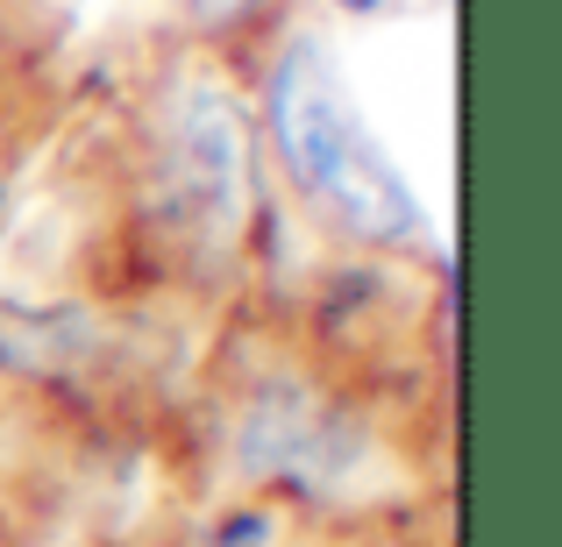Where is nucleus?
I'll list each match as a JSON object with an SVG mask.
<instances>
[{
  "mask_svg": "<svg viewBox=\"0 0 562 547\" xmlns=\"http://www.w3.org/2000/svg\"><path fill=\"white\" fill-rule=\"evenodd\" d=\"M263 128H271L278 164L300 185V200L328 228H342L349 242L398 249L427 235V214L413 200L406 171L371 136V122H363L357 93L342 79V57L314 29L278 43L271 79H263Z\"/></svg>",
  "mask_w": 562,
  "mask_h": 547,
  "instance_id": "obj_1",
  "label": "nucleus"
},
{
  "mask_svg": "<svg viewBox=\"0 0 562 547\" xmlns=\"http://www.w3.org/2000/svg\"><path fill=\"white\" fill-rule=\"evenodd\" d=\"M171 171H179V200L200 214L206 235H228L249 200V136L243 107L214 86H186L171 107Z\"/></svg>",
  "mask_w": 562,
  "mask_h": 547,
  "instance_id": "obj_2",
  "label": "nucleus"
},
{
  "mask_svg": "<svg viewBox=\"0 0 562 547\" xmlns=\"http://www.w3.org/2000/svg\"><path fill=\"white\" fill-rule=\"evenodd\" d=\"M179 8H186V22H200V29H235V22H249L263 0H179Z\"/></svg>",
  "mask_w": 562,
  "mask_h": 547,
  "instance_id": "obj_3",
  "label": "nucleus"
},
{
  "mask_svg": "<svg viewBox=\"0 0 562 547\" xmlns=\"http://www.w3.org/2000/svg\"><path fill=\"white\" fill-rule=\"evenodd\" d=\"M263 534H271V520H263V512H235V520L214 526V547H257Z\"/></svg>",
  "mask_w": 562,
  "mask_h": 547,
  "instance_id": "obj_4",
  "label": "nucleus"
},
{
  "mask_svg": "<svg viewBox=\"0 0 562 547\" xmlns=\"http://www.w3.org/2000/svg\"><path fill=\"white\" fill-rule=\"evenodd\" d=\"M328 8H335V14H384L392 0H328Z\"/></svg>",
  "mask_w": 562,
  "mask_h": 547,
  "instance_id": "obj_5",
  "label": "nucleus"
},
{
  "mask_svg": "<svg viewBox=\"0 0 562 547\" xmlns=\"http://www.w3.org/2000/svg\"><path fill=\"white\" fill-rule=\"evenodd\" d=\"M0 206H8V185H0Z\"/></svg>",
  "mask_w": 562,
  "mask_h": 547,
  "instance_id": "obj_6",
  "label": "nucleus"
}]
</instances>
